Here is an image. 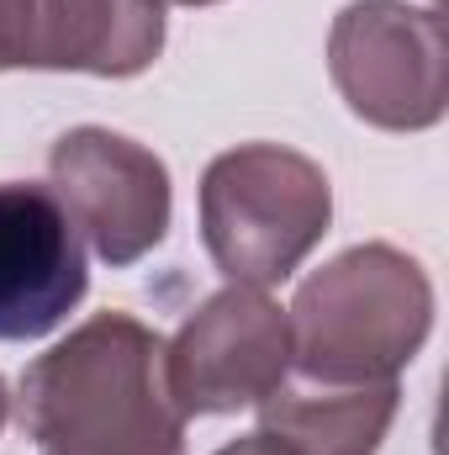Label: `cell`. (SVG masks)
Segmentation results:
<instances>
[{
	"label": "cell",
	"instance_id": "cell-5",
	"mask_svg": "<svg viewBox=\"0 0 449 455\" xmlns=\"http://www.w3.org/2000/svg\"><path fill=\"white\" fill-rule=\"evenodd\" d=\"M48 191L69 212L75 233L112 270L138 265L169 233V170L154 148L112 127H75L48 154Z\"/></svg>",
	"mask_w": 449,
	"mask_h": 455
},
{
	"label": "cell",
	"instance_id": "cell-8",
	"mask_svg": "<svg viewBox=\"0 0 449 455\" xmlns=\"http://www.w3.org/2000/svg\"><path fill=\"white\" fill-rule=\"evenodd\" d=\"M85 238L48 186L0 180V344L53 334L85 297Z\"/></svg>",
	"mask_w": 449,
	"mask_h": 455
},
{
	"label": "cell",
	"instance_id": "cell-3",
	"mask_svg": "<svg viewBox=\"0 0 449 455\" xmlns=\"http://www.w3.org/2000/svg\"><path fill=\"white\" fill-rule=\"evenodd\" d=\"M334 223L328 175L280 143H238L201 175V238L232 286H280Z\"/></svg>",
	"mask_w": 449,
	"mask_h": 455
},
{
	"label": "cell",
	"instance_id": "cell-4",
	"mask_svg": "<svg viewBox=\"0 0 449 455\" xmlns=\"http://www.w3.org/2000/svg\"><path fill=\"white\" fill-rule=\"evenodd\" d=\"M328 75L343 107L386 132H423L449 107V43L434 5L354 0L334 16Z\"/></svg>",
	"mask_w": 449,
	"mask_h": 455
},
{
	"label": "cell",
	"instance_id": "cell-10",
	"mask_svg": "<svg viewBox=\"0 0 449 455\" xmlns=\"http://www.w3.org/2000/svg\"><path fill=\"white\" fill-rule=\"evenodd\" d=\"M217 455H291V451H286L280 440H270V435H259V429H254V435H243V440L223 445Z\"/></svg>",
	"mask_w": 449,
	"mask_h": 455
},
{
	"label": "cell",
	"instance_id": "cell-9",
	"mask_svg": "<svg viewBox=\"0 0 449 455\" xmlns=\"http://www.w3.org/2000/svg\"><path fill=\"white\" fill-rule=\"evenodd\" d=\"M397 408H402L397 381H375V387L280 381L259 403V435L280 440L291 455H375Z\"/></svg>",
	"mask_w": 449,
	"mask_h": 455
},
{
	"label": "cell",
	"instance_id": "cell-1",
	"mask_svg": "<svg viewBox=\"0 0 449 455\" xmlns=\"http://www.w3.org/2000/svg\"><path fill=\"white\" fill-rule=\"evenodd\" d=\"M16 413L43 455H185L164 339L132 313H96L37 355L21 371Z\"/></svg>",
	"mask_w": 449,
	"mask_h": 455
},
{
	"label": "cell",
	"instance_id": "cell-7",
	"mask_svg": "<svg viewBox=\"0 0 449 455\" xmlns=\"http://www.w3.org/2000/svg\"><path fill=\"white\" fill-rule=\"evenodd\" d=\"M159 0H0V75L75 69L101 80H132L159 59Z\"/></svg>",
	"mask_w": 449,
	"mask_h": 455
},
{
	"label": "cell",
	"instance_id": "cell-6",
	"mask_svg": "<svg viewBox=\"0 0 449 455\" xmlns=\"http://www.w3.org/2000/svg\"><path fill=\"white\" fill-rule=\"evenodd\" d=\"M291 371V323L259 286H223L164 344V381L180 413H238Z\"/></svg>",
	"mask_w": 449,
	"mask_h": 455
},
{
	"label": "cell",
	"instance_id": "cell-12",
	"mask_svg": "<svg viewBox=\"0 0 449 455\" xmlns=\"http://www.w3.org/2000/svg\"><path fill=\"white\" fill-rule=\"evenodd\" d=\"M164 5V0H159ZM169 5H217V0H169Z\"/></svg>",
	"mask_w": 449,
	"mask_h": 455
},
{
	"label": "cell",
	"instance_id": "cell-2",
	"mask_svg": "<svg viewBox=\"0 0 449 455\" xmlns=\"http://www.w3.org/2000/svg\"><path fill=\"white\" fill-rule=\"evenodd\" d=\"M286 323L291 360L307 381H397L434 329V286L413 254L391 243H354L302 281Z\"/></svg>",
	"mask_w": 449,
	"mask_h": 455
},
{
	"label": "cell",
	"instance_id": "cell-11",
	"mask_svg": "<svg viewBox=\"0 0 449 455\" xmlns=\"http://www.w3.org/2000/svg\"><path fill=\"white\" fill-rule=\"evenodd\" d=\"M5 413H11V397H5V381H0V429H5Z\"/></svg>",
	"mask_w": 449,
	"mask_h": 455
}]
</instances>
